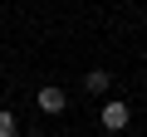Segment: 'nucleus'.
Returning a JSON list of instances; mask_svg holds the SVG:
<instances>
[{
  "mask_svg": "<svg viewBox=\"0 0 147 137\" xmlns=\"http://www.w3.org/2000/svg\"><path fill=\"white\" fill-rule=\"evenodd\" d=\"M84 83H88V93H108V74H103V68H88Z\"/></svg>",
  "mask_w": 147,
  "mask_h": 137,
  "instance_id": "obj_3",
  "label": "nucleus"
},
{
  "mask_svg": "<svg viewBox=\"0 0 147 137\" xmlns=\"http://www.w3.org/2000/svg\"><path fill=\"white\" fill-rule=\"evenodd\" d=\"M0 137H15V113L0 108Z\"/></svg>",
  "mask_w": 147,
  "mask_h": 137,
  "instance_id": "obj_4",
  "label": "nucleus"
},
{
  "mask_svg": "<svg viewBox=\"0 0 147 137\" xmlns=\"http://www.w3.org/2000/svg\"><path fill=\"white\" fill-rule=\"evenodd\" d=\"M127 118H132V108H127L123 98H108V103H103V113H98V122H103L108 132H123V127H127Z\"/></svg>",
  "mask_w": 147,
  "mask_h": 137,
  "instance_id": "obj_1",
  "label": "nucleus"
},
{
  "mask_svg": "<svg viewBox=\"0 0 147 137\" xmlns=\"http://www.w3.org/2000/svg\"><path fill=\"white\" fill-rule=\"evenodd\" d=\"M34 103H39V113H64V108H69L64 88H39V93H34Z\"/></svg>",
  "mask_w": 147,
  "mask_h": 137,
  "instance_id": "obj_2",
  "label": "nucleus"
}]
</instances>
